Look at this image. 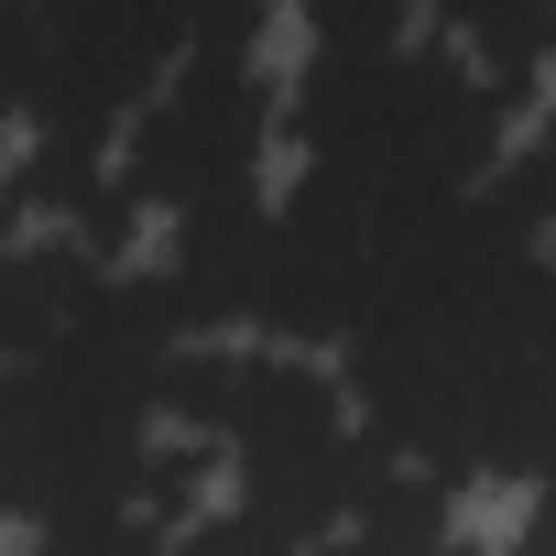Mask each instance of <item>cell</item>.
<instances>
[{
  "instance_id": "obj_1",
  "label": "cell",
  "mask_w": 556,
  "mask_h": 556,
  "mask_svg": "<svg viewBox=\"0 0 556 556\" xmlns=\"http://www.w3.org/2000/svg\"><path fill=\"white\" fill-rule=\"evenodd\" d=\"M491 110H502V88L469 77L458 55L328 45L295 88V142H306V164H328L393 207H437L491 175V153H502Z\"/></svg>"
},
{
  "instance_id": "obj_2",
  "label": "cell",
  "mask_w": 556,
  "mask_h": 556,
  "mask_svg": "<svg viewBox=\"0 0 556 556\" xmlns=\"http://www.w3.org/2000/svg\"><path fill=\"white\" fill-rule=\"evenodd\" d=\"M164 295L186 328H229V317H262V273H273V197L251 175L207 186L175 207V251L153 262Z\"/></svg>"
},
{
  "instance_id": "obj_5",
  "label": "cell",
  "mask_w": 556,
  "mask_h": 556,
  "mask_svg": "<svg viewBox=\"0 0 556 556\" xmlns=\"http://www.w3.org/2000/svg\"><path fill=\"white\" fill-rule=\"evenodd\" d=\"M502 186H513V197H523V207H534V229H545V240H556V121H545V131H534V153H523V164H513V175H502Z\"/></svg>"
},
{
  "instance_id": "obj_4",
  "label": "cell",
  "mask_w": 556,
  "mask_h": 556,
  "mask_svg": "<svg viewBox=\"0 0 556 556\" xmlns=\"http://www.w3.org/2000/svg\"><path fill=\"white\" fill-rule=\"evenodd\" d=\"M317 45H393L404 34V0H306Z\"/></svg>"
},
{
  "instance_id": "obj_3",
  "label": "cell",
  "mask_w": 556,
  "mask_h": 556,
  "mask_svg": "<svg viewBox=\"0 0 556 556\" xmlns=\"http://www.w3.org/2000/svg\"><path fill=\"white\" fill-rule=\"evenodd\" d=\"M110 285L99 240H0V361H23L45 339H66Z\"/></svg>"
}]
</instances>
